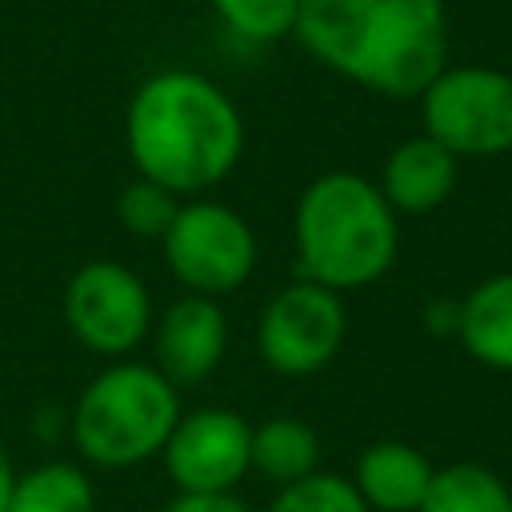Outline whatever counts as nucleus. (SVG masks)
<instances>
[{
  "label": "nucleus",
  "instance_id": "1",
  "mask_svg": "<svg viewBox=\"0 0 512 512\" xmlns=\"http://www.w3.org/2000/svg\"><path fill=\"white\" fill-rule=\"evenodd\" d=\"M292 36L376 96H420L448 64L444 0H300Z\"/></svg>",
  "mask_w": 512,
  "mask_h": 512
},
{
  "label": "nucleus",
  "instance_id": "2",
  "mask_svg": "<svg viewBox=\"0 0 512 512\" xmlns=\"http://www.w3.org/2000/svg\"><path fill=\"white\" fill-rule=\"evenodd\" d=\"M124 144L136 176L176 196L216 188L244 152V120L232 96L192 68L152 72L128 100Z\"/></svg>",
  "mask_w": 512,
  "mask_h": 512
},
{
  "label": "nucleus",
  "instance_id": "3",
  "mask_svg": "<svg viewBox=\"0 0 512 512\" xmlns=\"http://www.w3.org/2000/svg\"><path fill=\"white\" fill-rule=\"evenodd\" d=\"M296 256L304 280L332 292L376 284L400 252V224L380 184L360 172L316 176L292 212Z\"/></svg>",
  "mask_w": 512,
  "mask_h": 512
},
{
  "label": "nucleus",
  "instance_id": "4",
  "mask_svg": "<svg viewBox=\"0 0 512 512\" xmlns=\"http://www.w3.org/2000/svg\"><path fill=\"white\" fill-rule=\"evenodd\" d=\"M180 420V392L140 360H116L80 392L72 408V440L100 468H132L164 452Z\"/></svg>",
  "mask_w": 512,
  "mask_h": 512
},
{
  "label": "nucleus",
  "instance_id": "5",
  "mask_svg": "<svg viewBox=\"0 0 512 512\" xmlns=\"http://www.w3.org/2000/svg\"><path fill=\"white\" fill-rule=\"evenodd\" d=\"M424 136L456 160L512 152V72L492 64H444L416 96Z\"/></svg>",
  "mask_w": 512,
  "mask_h": 512
},
{
  "label": "nucleus",
  "instance_id": "6",
  "mask_svg": "<svg viewBox=\"0 0 512 512\" xmlns=\"http://www.w3.org/2000/svg\"><path fill=\"white\" fill-rule=\"evenodd\" d=\"M168 272L196 296H228L256 268V232L252 224L220 200L180 204L172 228L160 240Z\"/></svg>",
  "mask_w": 512,
  "mask_h": 512
},
{
  "label": "nucleus",
  "instance_id": "7",
  "mask_svg": "<svg viewBox=\"0 0 512 512\" xmlns=\"http://www.w3.org/2000/svg\"><path fill=\"white\" fill-rule=\"evenodd\" d=\"M64 324L88 352L120 360L152 332V296L132 268L88 260L64 284Z\"/></svg>",
  "mask_w": 512,
  "mask_h": 512
},
{
  "label": "nucleus",
  "instance_id": "8",
  "mask_svg": "<svg viewBox=\"0 0 512 512\" xmlns=\"http://www.w3.org/2000/svg\"><path fill=\"white\" fill-rule=\"evenodd\" d=\"M344 332L348 312L340 292L296 280L264 304L256 324V352L280 376H312L336 360Z\"/></svg>",
  "mask_w": 512,
  "mask_h": 512
},
{
  "label": "nucleus",
  "instance_id": "9",
  "mask_svg": "<svg viewBox=\"0 0 512 512\" xmlns=\"http://www.w3.org/2000/svg\"><path fill=\"white\" fill-rule=\"evenodd\" d=\"M160 456L176 492H232L252 472V424L232 408L180 412Z\"/></svg>",
  "mask_w": 512,
  "mask_h": 512
},
{
  "label": "nucleus",
  "instance_id": "10",
  "mask_svg": "<svg viewBox=\"0 0 512 512\" xmlns=\"http://www.w3.org/2000/svg\"><path fill=\"white\" fill-rule=\"evenodd\" d=\"M152 348H156V368L176 388L208 380L228 352L224 308L212 296H196V292L180 296L176 304L164 308L160 320H152Z\"/></svg>",
  "mask_w": 512,
  "mask_h": 512
},
{
  "label": "nucleus",
  "instance_id": "11",
  "mask_svg": "<svg viewBox=\"0 0 512 512\" xmlns=\"http://www.w3.org/2000/svg\"><path fill=\"white\" fill-rule=\"evenodd\" d=\"M456 176H460V160L444 144L420 132L388 152L380 168V192L396 216H424L452 196Z\"/></svg>",
  "mask_w": 512,
  "mask_h": 512
},
{
  "label": "nucleus",
  "instance_id": "12",
  "mask_svg": "<svg viewBox=\"0 0 512 512\" xmlns=\"http://www.w3.org/2000/svg\"><path fill=\"white\" fill-rule=\"evenodd\" d=\"M436 468L408 440H376L356 456L352 488L368 504V512H420Z\"/></svg>",
  "mask_w": 512,
  "mask_h": 512
},
{
  "label": "nucleus",
  "instance_id": "13",
  "mask_svg": "<svg viewBox=\"0 0 512 512\" xmlns=\"http://www.w3.org/2000/svg\"><path fill=\"white\" fill-rule=\"evenodd\" d=\"M464 352L496 372H512V272L484 276L456 308Z\"/></svg>",
  "mask_w": 512,
  "mask_h": 512
},
{
  "label": "nucleus",
  "instance_id": "14",
  "mask_svg": "<svg viewBox=\"0 0 512 512\" xmlns=\"http://www.w3.org/2000/svg\"><path fill=\"white\" fill-rule=\"evenodd\" d=\"M320 440L316 432L296 416H272L252 428V468L272 480L276 488H288L316 472Z\"/></svg>",
  "mask_w": 512,
  "mask_h": 512
},
{
  "label": "nucleus",
  "instance_id": "15",
  "mask_svg": "<svg viewBox=\"0 0 512 512\" xmlns=\"http://www.w3.org/2000/svg\"><path fill=\"white\" fill-rule=\"evenodd\" d=\"M96 492L92 480L68 464V460H48L16 476L8 512H92Z\"/></svg>",
  "mask_w": 512,
  "mask_h": 512
},
{
  "label": "nucleus",
  "instance_id": "16",
  "mask_svg": "<svg viewBox=\"0 0 512 512\" xmlns=\"http://www.w3.org/2000/svg\"><path fill=\"white\" fill-rule=\"evenodd\" d=\"M420 512H512V488L484 464L436 468Z\"/></svg>",
  "mask_w": 512,
  "mask_h": 512
},
{
  "label": "nucleus",
  "instance_id": "17",
  "mask_svg": "<svg viewBox=\"0 0 512 512\" xmlns=\"http://www.w3.org/2000/svg\"><path fill=\"white\" fill-rule=\"evenodd\" d=\"M176 212H180V196L148 176L128 180L116 196V216H120L124 232H132L140 240H164Z\"/></svg>",
  "mask_w": 512,
  "mask_h": 512
},
{
  "label": "nucleus",
  "instance_id": "18",
  "mask_svg": "<svg viewBox=\"0 0 512 512\" xmlns=\"http://www.w3.org/2000/svg\"><path fill=\"white\" fill-rule=\"evenodd\" d=\"M264 512H368V504L360 500V492L352 488L348 476L312 472L288 488H276V496Z\"/></svg>",
  "mask_w": 512,
  "mask_h": 512
},
{
  "label": "nucleus",
  "instance_id": "19",
  "mask_svg": "<svg viewBox=\"0 0 512 512\" xmlns=\"http://www.w3.org/2000/svg\"><path fill=\"white\" fill-rule=\"evenodd\" d=\"M216 8V16L252 44H268L280 36H292L300 0H208Z\"/></svg>",
  "mask_w": 512,
  "mask_h": 512
},
{
  "label": "nucleus",
  "instance_id": "20",
  "mask_svg": "<svg viewBox=\"0 0 512 512\" xmlns=\"http://www.w3.org/2000/svg\"><path fill=\"white\" fill-rule=\"evenodd\" d=\"M164 512H252V508L232 488V492H176Z\"/></svg>",
  "mask_w": 512,
  "mask_h": 512
},
{
  "label": "nucleus",
  "instance_id": "21",
  "mask_svg": "<svg viewBox=\"0 0 512 512\" xmlns=\"http://www.w3.org/2000/svg\"><path fill=\"white\" fill-rule=\"evenodd\" d=\"M12 484H16V468H12L8 444H4V436H0V512H8V500H12Z\"/></svg>",
  "mask_w": 512,
  "mask_h": 512
}]
</instances>
